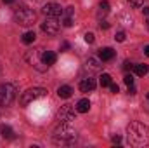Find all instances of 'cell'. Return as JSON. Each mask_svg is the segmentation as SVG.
Returning <instances> with one entry per match:
<instances>
[{"mask_svg": "<svg viewBox=\"0 0 149 148\" xmlns=\"http://www.w3.org/2000/svg\"><path fill=\"white\" fill-rule=\"evenodd\" d=\"M123 68H125V70H132V68H134V65H132L130 61H125V66H123Z\"/></svg>", "mask_w": 149, "mask_h": 148, "instance_id": "27", "label": "cell"}, {"mask_svg": "<svg viewBox=\"0 0 149 148\" xmlns=\"http://www.w3.org/2000/svg\"><path fill=\"white\" fill-rule=\"evenodd\" d=\"M59 30H61V25H59L57 18H47L42 23V32L47 33V35H57Z\"/></svg>", "mask_w": 149, "mask_h": 148, "instance_id": "7", "label": "cell"}, {"mask_svg": "<svg viewBox=\"0 0 149 148\" xmlns=\"http://www.w3.org/2000/svg\"><path fill=\"white\" fill-rule=\"evenodd\" d=\"M35 38H37L35 32H26V33L23 35V38H21V40H23L24 44H33V42H35Z\"/></svg>", "mask_w": 149, "mask_h": 148, "instance_id": "20", "label": "cell"}, {"mask_svg": "<svg viewBox=\"0 0 149 148\" xmlns=\"http://www.w3.org/2000/svg\"><path fill=\"white\" fill-rule=\"evenodd\" d=\"M109 12V4L106 2V0H102L101 4H99V11H97V14H99V18L101 16H106Z\"/></svg>", "mask_w": 149, "mask_h": 148, "instance_id": "17", "label": "cell"}, {"mask_svg": "<svg viewBox=\"0 0 149 148\" xmlns=\"http://www.w3.org/2000/svg\"><path fill=\"white\" fill-rule=\"evenodd\" d=\"M148 101H149V92H148Z\"/></svg>", "mask_w": 149, "mask_h": 148, "instance_id": "34", "label": "cell"}, {"mask_svg": "<svg viewBox=\"0 0 149 148\" xmlns=\"http://www.w3.org/2000/svg\"><path fill=\"white\" fill-rule=\"evenodd\" d=\"M0 134H2V138H7V140H10L14 132H12V129H10L9 125H2V127H0Z\"/></svg>", "mask_w": 149, "mask_h": 148, "instance_id": "19", "label": "cell"}, {"mask_svg": "<svg viewBox=\"0 0 149 148\" xmlns=\"http://www.w3.org/2000/svg\"><path fill=\"white\" fill-rule=\"evenodd\" d=\"M94 89H95V80L92 77H87L80 82V91L81 92H92Z\"/></svg>", "mask_w": 149, "mask_h": 148, "instance_id": "10", "label": "cell"}, {"mask_svg": "<svg viewBox=\"0 0 149 148\" xmlns=\"http://www.w3.org/2000/svg\"><path fill=\"white\" fill-rule=\"evenodd\" d=\"M101 28H104V30H106V28H109L108 21H104V19H102V21H101Z\"/></svg>", "mask_w": 149, "mask_h": 148, "instance_id": "29", "label": "cell"}, {"mask_svg": "<svg viewBox=\"0 0 149 148\" xmlns=\"http://www.w3.org/2000/svg\"><path fill=\"white\" fill-rule=\"evenodd\" d=\"M144 54H146V56H149V45H146V49H144Z\"/></svg>", "mask_w": 149, "mask_h": 148, "instance_id": "32", "label": "cell"}, {"mask_svg": "<svg viewBox=\"0 0 149 148\" xmlns=\"http://www.w3.org/2000/svg\"><path fill=\"white\" fill-rule=\"evenodd\" d=\"M90 110V101L88 99H80L78 103H76V111H80V113H87V111Z\"/></svg>", "mask_w": 149, "mask_h": 148, "instance_id": "16", "label": "cell"}, {"mask_svg": "<svg viewBox=\"0 0 149 148\" xmlns=\"http://www.w3.org/2000/svg\"><path fill=\"white\" fill-rule=\"evenodd\" d=\"M127 140L132 147H146L149 145V127L142 122H130L127 127Z\"/></svg>", "mask_w": 149, "mask_h": 148, "instance_id": "1", "label": "cell"}, {"mask_svg": "<svg viewBox=\"0 0 149 148\" xmlns=\"http://www.w3.org/2000/svg\"><path fill=\"white\" fill-rule=\"evenodd\" d=\"M85 68L88 70H92V72H99L101 70V61L97 59V58H88L87 59V63H85Z\"/></svg>", "mask_w": 149, "mask_h": 148, "instance_id": "13", "label": "cell"}, {"mask_svg": "<svg viewBox=\"0 0 149 148\" xmlns=\"http://www.w3.org/2000/svg\"><path fill=\"white\" fill-rule=\"evenodd\" d=\"M71 94H73V89H71L70 85H61V87L57 89V96H59V98H63V99L71 98Z\"/></svg>", "mask_w": 149, "mask_h": 148, "instance_id": "15", "label": "cell"}, {"mask_svg": "<svg viewBox=\"0 0 149 148\" xmlns=\"http://www.w3.org/2000/svg\"><path fill=\"white\" fill-rule=\"evenodd\" d=\"M2 2H3V4H12L14 0H2Z\"/></svg>", "mask_w": 149, "mask_h": 148, "instance_id": "33", "label": "cell"}, {"mask_svg": "<svg viewBox=\"0 0 149 148\" xmlns=\"http://www.w3.org/2000/svg\"><path fill=\"white\" fill-rule=\"evenodd\" d=\"M109 89H111V92L113 94H116V92H120V87H118V85H116V84H109Z\"/></svg>", "mask_w": 149, "mask_h": 148, "instance_id": "24", "label": "cell"}, {"mask_svg": "<svg viewBox=\"0 0 149 148\" xmlns=\"http://www.w3.org/2000/svg\"><path fill=\"white\" fill-rule=\"evenodd\" d=\"M132 5H135V7H141L142 4H144V0H128Z\"/></svg>", "mask_w": 149, "mask_h": 148, "instance_id": "26", "label": "cell"}, {"mask_svg": "<svg viewBox=\"0 0 149 148\" xmlns=\"http://www.w3.org/2000/svg\"><path fill=\"white\" fill-rule=\"evenodd\" d=\"M148 28H149V21H148Z\"/></svg>", "mask_w": 149, "mask_h": 148, "instance_id": "35", "label": "cell"}, {"mask_svg": "<svg viewBox=\"0 0 149 148\" xmlns=\"http://www.w3.org/2000/svg\"><path fill=\"white\" fill-rule=\"evenodd\" d=\"M113 143H114V145H120V143H121V138H120V136H114V138H113Z\"/></svg>", "mask_w": 149, "mask_h": 148, "instance_id": "28", "label": "cell"}, {"mask_svg": "<svg viewBox=\"0 0 149 148\" xmlns=\"http://www.w3.org/2000/svg\"><path fill=\"white\" fill-rule=\"evenodd\" d=\"M56 59H57L56 52H52V51H45V52H42V61H43L47 66L54 65V63H56Z\"/></svg>", "mask_w": 149, "mask_h": 148, "instance_id": "11", "label": "cell"}, {"mask_svg": "<svg viewBox=\"0 0 149 148\" xmlns=\"http://www.w3.org/2000/svg\"><path fill=\"white\" fill-rule=\"evenodd\" d=\"M123 80H125V84H127V85H134V77H132V75H125V78H123Z\"/></svg>", "mask_w": 149, "mask_h": 148, "instance_id": "23", "label": "cell"}, {"mask_svg": "<svg viewBox=\"0 0 149 148\" xmlns=\"http://www.w3.org/2000/svg\"><path fill=\"white\" fill-rule=\"evenodd\" d=\"M26 61L31 65V66H35L37 70H40V72H45L49 66L42 61V54H38V51H28L26 52Z\"/></svg>", "mask_w": 149, "mask_h": 148, "instance_id": "6", "label": "cell"}, {"mask_svg": "<svg viewBox=\"0 0 149 148\" xmlns=\"http://www.w3.org/2000/svg\"><path fill=\"white\" fill-rule=\"evenodd\" d=\"M142 12H144L146 16H149V7H144V9H142Z\"/></svg>", "mask_w": 149, "mask_h": 148, "instance_id": "31", "label": "cell"}, {"mask_svg": "<svg viewBox=\"0 0 149 148\" xmlns=\"http://www.w3.org/2000/svg\"><path fill=\"white\" fill-rule=\"evenodd\" d=\"M134 70H135V73L139 75V77H144V75L149 72V66L148 65H135Z\"/></svg>", "mask_w": 149, "mask_h": 148, "instance_id": "18", "label": "cell"}, {"mask_svg": "<svg viewBox=\"0 0 149 148\" xmlns=\"http://www.w3.org/2000/svg\"><path fill=\"white\" fill-rule=\"evenodd\" d=\"M57 120H59V122H64V124L74 120V110L71 108V105H64V106L59 110V113H57Z\"/></svg>", "mask_w": 149, "mask_h": 148, "instance_id": "9", "label": "cell"}, {"mask_svg": "<svg viewBox=\"0 0 149 148\" xmlns=\"http://www.w3.org/2000/svg\"><path fill=\"white\" fill-rule=\"evenodd\" d=\"M43 96H47V89H43V87H33V89H28V91H24L23 96H21V105L26 106V105L37 101V99L43 98Z\"/></svg>", "mask_w": 149, "mask_h": 148, "instance_id": "5", "label": "cell"}, {"mask_svg": "<svg viewBox=\"0 0 149 148\" xmlns=\"http://www.w3.org/2000/svg\"><path fill=\"white\" fill-rule=\"evenodd\" d=\"M99 58L102 61H111L113 58H114V51H113L111 47H104V49L99 51Z\"/></svg>", "mask_w": 149, "mask_h": 148, "instance_id": "14", "label": "cell"}, {"mask_svg": "<svg viewBox=\"0 0 149 148\" xmlns=\"http://www.w3.org/2000/svg\"><path fill=\"white\" fill-rule=\"evenodd\" d=\"M128 92H130V94H135V87H134V85H128Z\"/></svg>", "mask_w": 149, "mask_h": 148, "instance_id": "30", "label": "cell"}, {"mask_svg": "<svg viewBox=\"0 0 149 148\" xmlns=\"http://www.w3.org/2000/svg\"><path fill=\"white\" fill-rule=\"evenodd\" d=\"M76 140V131H73L68 124L61 122V125L54 131V141L57 145H70Z\"/></svg>", "mask_w": 149, "mask_h": 148, "instance_id": "2", "label": "cell"}, {"mask_svg": "<svg viewBox=\"0 0 149 148\" xmlns=\"http://www.w3.org/2000/svg\"><path fill=\"white\" fill-rule=\"evenodd\" d=\"M42 12H43L47 18H59V16L64 14V9H63L59 4L50 2V4H45V5L42 7Z\"/></svg>", "mask_w": 149, "mask_h": 148, "instance_id": "8", "label": "cell"}, {"mask_svg": "<svg viewBox=\"0 0 149 148\" xmlns=\"http://www.w3.org/2000/svg\"><path fill=\"white\" fill-rule=\"evenodd\" d=\"M94 40H95L94 38V33H85V42L87 44H94Z\"/></svg>", "mask_w": 149, "mask_h": 148, "instance_id": "22", "label": "cell"}, {"mask_svg": "<svg viewBox=\"0 0 149 148\" xmlns=\"http://www.w3.org/2000/svg\"><path fill=\"white\" fill-rule=\"evenodd\" d=\"M73 14H74V9H73V7H68V9H66V12H64L63 26H66V28L73 26Z\"/></svg>", "mask_w": 149, "mask_h": 148, "instance_id": "12", "label": "cell"}, {"mask_svg": "<svg viewBox=\"0 0 149 148\" xmlns=\"http://www.w3.org/2000/svg\"><path fill=\"white\" fill-rule=\"evenodd\" d=\"M14 18L16 21L21 25V26H31L35 21H37V14L33 9L30 7H17L14 11Z\"/></svg>", "mask_w": 149, "mask_h": 148, "instance_id": "3", "label": "cell"}, {"mask_svg": "<svg viewBox=\"0 0 149 148\" xmlns=\"http://www.w3.org/2000/svg\"><path fill=\"white\" fill-rule=\"evenodd\" d=\"M16 98V87L12 84H0V106H9Z\"/></svg>", "mask_w": 149, "mask_h": 148, "instance_id": "4", "label": "cell"}, {"mask_svg": "<svg viewBox=\"0 0 149 148\" xmlns=\"http://www.w3.org/2000/svg\"><path fill=\"white\" fill-rule=\"evenodd\" d=\"M99 82H101L102 87H109V84H111V75L109 73H102L101 75V78H99Z\"/></svg>", "mask_w": 149, "mask_h": 148, "instance_id": "21", "label": "cell"}, {"mask_svg": "<svg viewBox=\"0 0 149 148\" xmlns=\"http://www.w3.org/2000/svg\"><path fill=\"white\" fill-rule=\"evenodd\" d=\"M116 40H118V42H123V40H125V33H123V32H118V33H116Z\"/></svg>", "mask_w": 149, "mask_h": 148, "instance_id": "25", "label": "cell"}]
</instances>
